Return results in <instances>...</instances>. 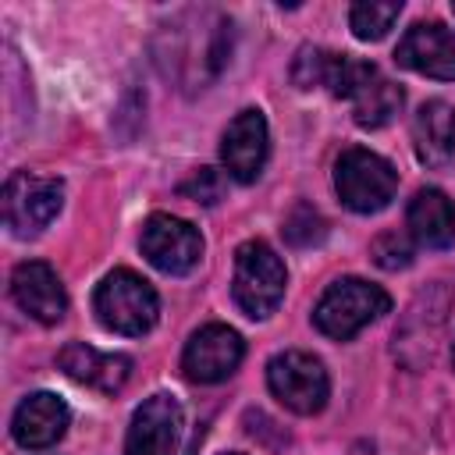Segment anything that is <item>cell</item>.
<instances>
[{
  "instance_id": "cell-7",
  "label": "cell",
  "mask_w": 455,
  "mask_h": 455,
  "mask_svg": "<svg viewBox=\"0 0 455 455\" xmlns=\"http://www.w3.org/2000/svg\"><path fill=\"white\" fill-rule=\"evenodd\" d=\"M242 355H245V341L235 327L206 323L188 338L181 352V370L196 384H220L238 370Z\"/></svg>"
},
{
  "instance_id": "cell-22",
  "label": "cell",
  "mask_w": 455,
  "mask_h": 455,
  "mask_svg": "<svg viewBox=\"0 0 455 455\" xmlns=\"http://www.w3.org/2000/svg\"><path fill=\"white\" fill-rule=\"evenodd\" d=\"M284 238H288L291 245H313V242H320V238H323V217H320L313 206L299 203V206L288 213V220H284Z\"/></svg>"
},
{
  "instance_id": "cell-23",
  "label": "cell",
  "mask_w": 455,
  "mask_h": 455,
  "mask_svg": "<svg viewBox=\"0 0 455 455\" xmlns=\"http://www.w3.org/2000/svg\"><path fill=\"white\" fill-rule=\"evenodd\" d=\"M181 192H185L188 199L203 203V206H213V203L224 196V178H220V171H213V167H199V171L181 185Z\"/></svg>"
},
{
  "instance_id": "cell-17",
  "label": "cell",
  "mask_w": 455,
  "mask_h": 455,
  "mask_svg": "<svg viewBox=\"0 0 455 455\" xmlns=\"http://www.w3.org/2000/svg\"><path fill=\"white\" fill-rule=\"evenodd\" d=\"M352 103V117L359 128H384L387 121H395V114L405 103V92L398 82H391L377 64L366 68V75L359 78V85L348 96Z\"/></svg>"
},
{
  "instance_id": "cell-3",
  "label": "cell",
  "mask_w": 455,
  "mask_h": 455,
  "mask_svg": "<svg viewBox=\"0 0 455 455\" xmlns=\"http://www.w3.org/2000/svg\"><path fill=\"white\" fill-rule=\"evenodd\" d=\"M284 284H288L284 263L267 242L249 238L238 245V252H235V302L245 316H252V320L270 316L284 299Z\"/></svg>"
},
{
  "instance_id": "cell-6",
  "label": "cell",
  "mask_w": 455,
  "mask_h": 455,
  "mask_svg": "<svg viewBox=\"0 0 455 455\" xmlns=\"http://www.w3.org/2000/svg\"><path fill=\"white\" fill-rule=\"evenodd\" d=\"M64 185L57 178L14 171L4 185V220L18 238H32L60 213Z\"/></svg>"
},
{
  "instance_id": "cell-13",
  "label": "cell",
  "mask_w": 455,
  "mask_h": 455,
  "mask_svg": "<svg viewBox=\"0 0 455 455\" xmlns=\"http://www.w3.org/2000/svg\"><path fill=\"white\" fill-rule=\"evenodd\" d=\"M71 423V409L64 398H57L53 391H36L28 395L18 409H14V423H11V434L21 448L28 451H39V448H50L64 437Z\"/></svg>"
},
{
  "instance_id": "cell-1",
  "label": "cell",
  "mask_w": 455,
  "mask_h": 455,
  "mask_svg": "<svg viewBox=\"0 0 455 455\" xmlns=\"http://www.w3.org/2000/svg\"><path fill=\"white\" fill-rule=\"evenodd\" d=\"M92 306H96V316L107 331L128 334V338H139V334L153 331V323L160 316V299H156L153 284L142 274L128 270V267L110 270L96 284Z\"/></svg>"
},
{
  "instance_id": "cell-5",
  "label": "cell",
  "mask_w": 455,
  "mask_h": 455,
  "mask_svg": "<svg viewBox=\"0 0 455 455\" xmlns=\"http://www.w3.org/2000/svg\"><path fill=\"white\" fill-rule=\"evenodd\" d=\"M267 387L284 409H291L299 416L320 412L327 405V395H331V380H327L323 363L313 352H299V348L277 352L267 363Z\"/></svg>"
},
{
  "instance_id": "cell-9",
  "label": "cell",
  "mask_w": 455,
  "mask_h": 455,
  "mask_svg": "<svg viewBox=\"0 0 455 455\" xmlns=\"http://www.w3.org/2000/svg\"><path fill=\"white\" fill-rule=\"evenodd\" d=\"M178 437H181V405H178V398L149 395L128 423L124 455H174Z\"/></svg>"
},
{
  "instance_id": "cell-4",
  "label": "cell",
  "mask_w": 455,
  "mask_h": 455,
  "mask_svg": "<svg viewBox=\"0 0 455 455\" xmlns=\"http://www.w3.org/2000/svg\"><path fill=\"white\" fill-rule=\"evenodd\" d=\"M334 188L355 213H377L395 199L398 171L373 149L348 146L334 164Z\"/></svg>"
},
{
  "instance_id": "cell-8",
  "label": "cell",
  "mask_w": 455,
  "mask_h": 455,
  "mask_svg": "<svg viewBox=\"0 0 455 455\" xmlns=\"http://www.w3.org/2000/svg\"><path fill=\"white\" fill-rule=\"evenodd\" d=\"M142 256L164 274H188L203 256V235L171 213H153L142 224Z\"/></svg>"
},
{
  "instance_id": "cell-19",
  "label": "cell",
  "mask_w": 455,
  "mask_h": 455,
  "mask_svg": "<svg viewBox=\"0 0 455 455\" xmlns=\"http://www.w3.org/2000/svg\"><path fill=\"white\" fill-rule=\"evenodd\" d=\"M398 14H402V0H359L348 11V25H352L355 39L373 43V39L387 36V28L398 21Z\"/></svg>"
},
{
  "instance_id": "cell-25",
  "label": "cell",
  "mask_w": 455,
  "mask_h": 455,
  "mask_svg": "<svg viewBox=\"0 0 455 455\" xmlns=\"http://www.w3.org/2000/svg\"><path fill=\"white\" fill-rule=\"evenodd\" d=\"M224 455H242V451H224Z\"/></svg>"
},
{
  "instance_id": "cell-20",
  "label": "cell",
  "mask_w": 455,
  "mask_h": 455,
  "mask_svg": "<svg viewBox=\"0 0 455 455\" xmlns=\"http://www.w3.org/2000/svg\"><path fill=\"white\" fill-rule=\"evenodd\" d=\"M331 64H334V53H331V50H320V46H302V50L295 53V64H291V78H295V85H299V89L327 85Z\"/></svg>"
},
{
  "instance_id": "cell-21",
  "label": "cell",
  "mask_w": 455,
  "mask_h": 455,
  "mask_svg": "<svg viewBox=\"0 0 455 455\" xmlns=\"http://www.w3.org/2000/svg\"><path fill=\"white\" fill-rule=\"evenodd\" d=\"M370 252H373L377 267H384V270H402V267L412 263V242H409V235H402V231H384V235H377L373 245H370Z\"/></svg>"
},
{
  "instance_id": "cell-16",
  "label": "cell",
  "mask_w": 455,
  "mask_h": 455,
  "mask_svg": "<svg viewBox=\"0 0 455 455\" xmlns=\"http://www.w3.org/2000/svg\"><path fill=\"white\" fill-rule=\"evenodd\" d=\"M409 235L427 249H448L455 242V203L441 188H419L405 210Z\"/></svg>"
},
{
  "instance_id": "cell-10",
  "label": "cell",
  "mask_w": 455,
  "mask_h": 455,
  "mask_svg": "<svg viewBox=\"0 0 455 455\" xmlns=\"http://www.w3.org/2000/svg\"><path fill=\"white\" fill-rule=\"evenodd\" d=\"M267 153H270V132H267V117L259 110H242L231 117L224 139H220V160H224V171L249 185L259 178L263 164H267Z\"/></svg>"
},
{
  "instance_id": "cell-15",
  "label": "cell",
  "mask_w": 455,
  "mask_h": 455,
  "mask_svg": "<svg viewBox=\"0 0 455 455\" xmlns=\"http://www.w3.org/2000/svg\"><path fill=\"white\" fill-rule=\"evenodd\" d=\"M412 146L419 164L448 167L455 160V107L444 100H430L412 117Z\"/></svg>"
},
{
  "instance_id": "cell-14",
  "label": "cell",
  "mask_w": 455,
  "mask_h": 455,
  "mask_svg": "<svg viewBox=\"0 0 455 455\" xmlns=\"http://www.w3.org/2000/svg\"><path fill=\"white\" fill-rule=\"evenodd\" d=\"M57 363H60V370L71 380H78L85 387H96L103 395L121 391L124 380H128V373H132V359L128 355H121V352H100V348H92L85 341H68L60 348Z\"/></svg>"
},
{
  "instance_id": "cell-26",
  "label": "cell",
  "mask_w": 455,
  "mask_h": 455,
  "mask_svg": "<svg viewBox=\"0 0 455 455\" xmlns=\"http://www.w3.org/2000/svg\"><path fill=\"white\" fill-rule=\"evenodd\" d=\"M451 14H455V4H451Z\"/></svg>"
},
{
  "instance_id": "cell-18",
  "label": "cell",
  "mask_w": 455,
  "mask_h": 455,
  "mask_svg": "<svg viewBox=\"0 0 455 455\" xmlns=\"http://www.w3.org/2000/svg\"><path fill=\"white\" fill-rule=\"evenodd\" d=\"M434 295H437V291L419 295V299L409 306V313H405V323H416V334H395V355H398L402 363H405V355H409L412 345L419 348V352H416V366H423V363L434 359L437 334H441V327H444V313H448V299L434 309Z\"/></svg>"
},
{
  "instance_id": "cell-11",
  "label": "cell",
  "mask_w": 455,
  "mask_h": 455,
  "mask_svg": "<svg viewBox=\"0 0 455 455\" xmlns=\"http://www.w3.org/2000/svg\"><path fill=\"white\" fill-rule=\"evenodd\" d=\"M395 60L427 78L455 82V36L441 21H416L395 46Z\"/></svg>"
},
{
  "instance_id": "cell-2",
  "label": "cell",
  "mask_w": 455,
  "mask_h": 455,
  "mask_svg": "<svg viewBox=\"0 0 455 455\" xmlns=\"http://www.w3.org/2000/svg\"><path fill=\"white\" fill-rule=\"evenodd\" d=\"M387 309H391V295L380 284H370L363 277H341L320 295L313 309V323L320 334L334 341H348L352 334H359L366 323H373Z\"/></svg>"
},
{
  "instance_id": "cell-24",
  "label": "cell",
  "mask_w": 455,
  "mask_h": 455,
  "mask_svg": "<svg viewBox=\"0 0 455 455\" xmlns=\"http://www.w3.org/2000/svg\"><path fill=\"white\" fill-rule=\"evenodd\" d=\"M451 366H455V341H451Z\"/></svg>"
},
{
  "instance_id": "cell-12",
  "label": "cell",
  "mask_w": 455,
  "mask_h": 455,
  "mask_svg": "<svg viewBox=\"0 0 455 455\" xmlns=\"http://www.w3.org/2000/svg\"><path fill=\"white\" fill-rule=\"evenodd\" d=\"M11 295L14 302L39 323H57L68 309V295L64 284L57 277V270L43 259H25L14 267L11 274Z\"/></svg>"
}]
</instances>
